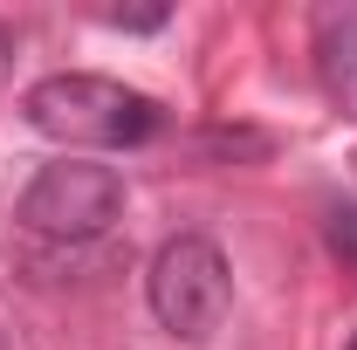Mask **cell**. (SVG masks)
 Wrapping results in <instances>:
<instances>
[{
  "mask_svg": "<svg viewBox=\"0 0 357 350\" xmlns=\"http://www.w3.org/2000/svg\"><path fill=\"white\" fill-rule=\"evenodd\" d=\"M28 124L55 144H96V151H117V144H144L158 137V103L144 89H124L117 76H89V69H69V76H42V83L21 96Z\"/></svg>",
  "mask_w": 357,
  "mask_h": 350,
  "instance_id": "obj_1",
  "label": "cell"
},
{
  "mask_svg": "<svg viewBox=\"0 0 357 350\" xmlns=\"http://www.w3.org/2000/svg\"><path fill=\"white\" fill-rule=\"evenodd\" d=\"M151 316L172 330L178 344H206L234 309V275H227V254L206 241V234H178L158 248L151 261Z\"/></svg>",
  "mask_w": 357,
  "mask_h": 350,
  "instance_id": "obj_2",
  "label": "cell"
},
{
  "mask_svg": "<svg viewBox=\"0 0 357 350\" xmlns=\"http://www.w3.org/2000/svg\"><path fill=\"white\" fill-rule=\"evenodd\" d=\"M21 220L48 241H96L124 220V178L96 158H62L42 165L21 192Z\"/></svg>",
  "mask_w": 357,
  "mask_h": 350,
  "instance_id": "obj_3",
  "label": "cell"
},
{
  "mask_svg": "<svg viewBox=\"0 0 357 350\" xmlns=\"http://www.w3.org/2000/svg\"><path fill=\"white\" fill-rule=\"evenodd\" d=\"M323 89L357 117V14H323Z\"/></svg>",
  "mask_w": 357,
  "mask_h": 350,
  "instance_id": "obj_4",
  "label": "cell"
},
{
  "mask_svg": "<svg viewBox=\"0 0 357 350\" xmlns=\"http://www.w3.org/2000/svg\"><path fill=\"white\" fill-rule=\"evenodd\" d=\"M330 248L357 268V206H337V213H330Z\"/></svg>",
  "mask_w": 357,
  "mask_h": 350,
  "instance_id": "obj_5",
  "label": "cell"
},
{
  "mask_svg": "<svg viewBox=\"0 0 357 350\" xmlns=\"http://www.w3.org/2000/svg\"><path fill=\"white\" fill-rule=\"evenodd\" d=\"M158 21H165V7H137V14L117 7V14H110V28H158Z\"/></svg>",
  "mask_w": 357,
  "mask_h": 350,
  "instance_id": "obj_6",
  "label": "cell"
},
{
  "mask_svg": "<svg viewBox=\"0 0 357 350\" xmlns=\"http://www.w3.org/2000/svg\"><path fill=\"white\" fill-rule=\"evenodd\" d=\"M7 76H14V35L0 28V83H7Z\"/></svg>",
  "mask_w": 357,
  "mask_h": 350,
  "instance_id": "obj_7",
  "label": "cell"
},
{
  "mask_svg": "<svg viewBox=\"0 0 357 350\" xmlns=\"http://www.w3.org/2000/svg\"><path fill=\"white\" fill-rule=\"evenodd\" d=\"M0 350H7V344H0Z\"/></svg>",
  "mask_w": 357,
  "mask_h": 350,
  "instance_id": "obj_8",
  "label": "cell"
},
{
  "mask_svg": "<svg viewBox=\"0 0 357 350\" xmlns=\"http://www.w3.org/2000/svg\"><path fill=\"white\" fill-rule=\"evenodd\" d=\"M351 350H357V344H351Z\"/></svg>",
  "mask_w": 357,
  "mask_h": 350,
  "instance_id": "obj_9",
  "label": "cell"
}]
</instances>
